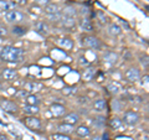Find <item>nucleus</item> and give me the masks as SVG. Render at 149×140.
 I'll list each match as a JSON object with an SVG mask.
<instances>
[{
	"instance_id": "obj_37",
	"label": "nucleus",
	"mask_w": 149,
	"mask_h": 140,
	"mask_svg": "<svg viewBox=\"0 0 149 140\" xmlns=\"http://www.w3.org/2000/svg\"><path fill=\"white\" fill-rule=\"evenodd\" d=\"M0 140H9V138L6 137V135H4V134H1V135H0Z\"/></svg>"
},
{
	"instance_id": "obj_11",
	"label": "nucleus",
	"mask_w": 149,
	"mask_h": 140,
	"mask_svg": "<svg viewBox=\"0 0 149 140\" xmlns=\"http://www.w3.org/2000/svg\"><path fill=\"white\" fill-rule=\"evenodd\" d=\"M15 4L11 0H0V10L1 11H10L14 10Z\"/></svg>"
},
{
	"instance_id": "obj_20",
	"label": "nucleus",
	"mask_w": 149,
	"mask_h": 140,
	"mask_svg": "<svg viewBox=\"0 0 149 140\" xmlns=\"http://www.w3.org/2000/svg\"><path fill=\"white\" fill-rule=\"evenodd\" d=\"M81 27H82V30H85V31H92L93 30L92 21L88 17L82 19V20H81Z\"/></svg>"
},
{
	"instance_id": "obj_16",
	"label": "nucleus",
	"mask_w": 149,
	"mask_h": 140,
	"mask_svg": "<svg viewBox=\"0 0 149 140\" xmlns=\"http://www.w3.org/2000/svg\"><path fill=\"white\" fill-rule=\"evenodd\" d=\"M45 12L47 15H52V14H58L60 12V9H58V5H56L54 3H49L47 5L45 6Z\"/></svg>"
},
{
	"instance_id": "obj_2",
	"label": "nucleus",
	"mask_w": 149,
	"mask_h": 140,
	"mask_svg": "<svg viewBox=\"0 0 149 140\" xmlns=\"http://www.w3.org/2000/svg\"><path fill=\"white\" fill-rule=\"evenodd\" d=\"M24 14L16 10H10L5 12V20L8 22H20L24 20Z\"/></svg>"
},
{
	"instance_id": "obj_22",
	"label": "nucleus",
	"mask_w": 149,
	"mask_h": 140,
	"mask_svg": "<svg viewBox=\"0 0 149 140\" xmlns=\"http://www.w3.org/2000/svg\"><path fill=\"white\" fill-rule=\"evenodd\" d=\"M95 74H96V71L93 68H87L85 69V72H83L82 74V78L85 79V81H91V79L95 77Z\"/></svg>"
},
{
	"instance_id": "obj_30",
	"label": "nucleus",
	"mask_w": 149,
	"mask_h": 140,
	"mask_svg": "<svg viewBox=\"0 0 149 140\" xmlns=\"http://www.w3.org/2000/svg\"><path fill=\"white\" fill-rule=\"evenodd\" d=\"M119 85L118 83H111V85L108 86V89L111 93H114V94H117V93L119 92Z\"/></svg>"
},
{
	"instance_id": "obj_15",
	"label": "nucleus",
	"mask_w": 149,
	"mask_h": 140,
	"mask_svg": "<svg viewBox=\"0 0 149 140\" xmlns=\"http://www.w3.org/2000/svg\"><path fill=\"white\" fill-rule=\"evenodd\" d=\"M57 130L61 134H66V135H68L70 133H72L73 132V125H71V124H67V123H63V124H60L58 125V128H57Z\"/></svg>"
},
{
	"instance_id": "obj_17",
	"label": "nucleus",
	"mask_w": 149,
	"mask_h": 140,
	"mask_svg": "<svg viewBox=\"0 0 149 140\" xmlns=\"http://www.w3.org/2000/svg\"><path fill=\"white\" fill-rule=\"evenodd\" d=\"M93 108L97 112H103L107 108V102L106 99H97L95 103H93Z\"/></svg>"
},
{
	"instance_id": "obj_4",
	"label": "nucleus",
	"mask_w": 149,
	"mask_h": 140,
	"mask_svg": "<svg viewBox=\"0 0 149 140\" xmlns=\"http://www.w3.org/2000/svg\"><path fill=\"white\" fill-rule=\"evenodd\" d=\"M24 124L26 125L27 128H30L32 130L35 129H40L41 128V122L39 118H36L35 115H31V116H26L24 119Z\"/></svg>"
},
{
	"instance_id": "obj_29",
	"label": "nucleus",
	"mask_w": 149,
	"mask_h": 140,
	"mask_svg": "<svg viewBox=\"0 0 149 140\" xmlns=\"http://www.w3.org/2000/svg\"><path fill=\"white\" fill-rule=\"evenodd\" d=\"M52 140H72V139L70 138L68 135H66V134L57 133V134H55L54 137H52Z\"/></svg>"
},
{
	"instance_id": "obj_33",
	"label": "nucleus",
	"mask_w": 149,
	"mask_h": 140,
	"mask_svg": "<svg viewBox=\"0 0 149 140\" xmlns=\"http://www.w3.org/2000/svg\"><path fill=\"white\" fill-rule=\"evenodd\" d=\"M11 1L15 4V5H25L27 3V0H11Z\"/></svg>"
},
{
	"instance_id": "obj_10",
	"label": "nucleus",
	"mask_w": 149,
	"mask_h": 140,
	"mask_svg": "<svg viewBox=\"0 0 149 140\" xmlns=\"http://www.w3.org/2000/svg\"><path fill=\"white\" fill-rule=\"evenodd\" d=\"M78 120H80V115H78L77 113H68L65 115V118H63V122L65 123H67V124H71V125H74V124H77L78 123Z\"/></svg>"
},
{
	"instance_id": "obj_24",
	"label": "nucleus",
	"mask_w": 149,
	"mask_h": 140,
	"mask_svg": "<svg viewBox=\"0 0 149 140\" xmlns=\"http://www.w3.org/2000/svg\"><path fill=\"white\" fill-rule=\"evenodd\" d=\"M77 15V11L76 9L73 6H66L63 9V16H71V17H74Z\"/></svg>"
},
{
	"instance_id": "obj_36",
	"label": "nucleus",
	"mask_w": 149,
	"mask_h": 140,
	"mask_svg": "<svg viewBox=\"0 0 149 140\" xmlns=\"http://www.w3.org/2000/svg\"><path fill=\"white\" fill-rule=\"evenodd\" d=\"M6 29L5 27H3V26H0V36H4V35H6Z\"/></svg>"
},
{
	"instance_id": "obj_31",
	"label": "nucleus",
	"mask_w": 149,
	"mask_h": 140,
	"mask_svg": "<svg viewBox=\"0 0 149 140\" xmlns=\"http://www.w3.org/2000/svg\"><path fill=\"white\" fill-rule=\"evenodd\" d=\"M35 4H37L39 6H46L50 3V0H34Z\"/></svg>"
},
{
	"instance_id": "obj_34",
	"label": "nucleus",
	"mask_w": 149,
	"mask_h": 140,
	"mask_svg": "<svg viewBox=\"0 0 149 140\" xmlns=\"http://www.w3.org/2000/svg\"><path fill=\"white\" fill-rule=\"evenodd\" d=\"M98 16H100V19H101V20H100V21H101V24H106V21H107V20H106V16L103 15V14H102V12H98Z\"/></svg>"
},
{
	"instance_id": "obj_18",
	"label": "nucleus",
	"mask_w": 149,
	"mask_h": 140,
	"mask_svg": "<svg viewBox=\"0 0 149 140\" xmlns=\"http://www.w3.org/2000/svg\"><path fill=\"white\" fill-rule=\"evenodd\" d=\"M56 42H57L58 46H61V47L66 49V50H71L72 46H73L72 41L70 40V39H58L57 41H56Z\"/></svg>"
},
{
	"instance_id": "obj_21",
	"label": "nucleus",
	"mask_w": 149,
	"mask_h": 140,
	"mask_svg": "<svg viewBox=\"0 0 149 140\" xmlns=\"http://www.w3.org/2000/svg\"><path fill=\"white\" fill-rule=\"evenodd\" d=\"M39 112H40V109L37 105H29L27 104L26 107H24V113L29 114V115H35V114L39 113Z\"/></svg>"
},
{
	"instance_id": "obj_13",
	"label": "nucleus",
	"mask_w": 149,
	"mask_h": 140,
	"mask_svg": "<svg viewBox=\"0 0 149 140\" xmlns=\"http://www.w3.org/2000/svg\"><path fill=\"white\" fill-rule=\"evenodd\" d=\"M41 88H42V85L39 83V82H29V83H26V85H25V89L27 92H29V91H31V92H39V91H41Z\"/></svg>"
},
{
	"instance_id": "obj_9",
	"label": "nucleus",
	"mask_w": 149,
	"mask_h": 140,
	"mask_svg": "<svg viewBox=\"0 0 149 140\" xmlns=\"http://www.w3.org/2000/svg\"><path fill=\"white\" fill-rule=\"evenodd\" d=\"M51 113H52L55 116H62L65 114V112H66V109H65V107L62 104H58V103H55L51 105Z\"/></svg>"
},
{
	"instance_id": "obj_35",
	"label": "nucleus",
	"mask_w": 149,
	"mask_h": 140,
	"mask_svg": "<svg viewBox=\"0 0 149 140\" xmlns=\"http://www.w3.org/2000/svg\"><path fill=\"white\" fill-rule=\"evenodd\" d=\"M142 64L143 66H146V68H148V57L146 56V57H142Z\"/></svg>"
},
{
	"instance_id": "obj_12",
	"label": "nucleus",
	"mask_w": 149,
	"mask_h": 140,
	"mask_svg": "<svg viewBox=\"0 0 149 140\" xmlns=\"http://www.w3.org/2000/svg\"><path fill=\"white\" fill-rule=\"evenodd\" d=\"M61 21H62L63 27H66V29H73V27L76 26V20H74V17L63 16V17L61 19Z\"/></svg>"
},
{
	"instance_id": "obj_5",
	"label": "nucleus",
	"mask_w": 149,
	"mask_h": 140,
	"mask_svg": "<svg viewBox=\"0 0 149 140\" xmlns=\"http://www.w3.org/2000/svg\"><path fill=\"white\" fill-rule=\"evenodd\" d=\"M0 107H1V109L8 112V113H16L17 110V105L14 102L8 99H0Z\"/></svg>"
},
{
	"instance_id": "obj_32",
	"label": "nucleus",
	"mask_w": 149,
	"mask_h": 140,
	"mask_svg": "<svg viewBox=\"0 0 149 140\" xmlns=\"http://www.w3.org/2000/svg\"><path fill=\"white\" fill-rule=\"evenodd\" d=\"M27 94H29V92H27L26 89H21L20 92H17V93H16V97H17V98H21V97L26 98Z\"/></svg>"
},
{
	"instance_id": "obj_7",
	"label": "nucleus",
	"mask_w": 149,
	"mask_h": 140,
	"mask_svg": "<svg viewBox=\"0 0 149 140\" xmlns=\"http://www.w3.org/2000/svg\"><path fill=\"white\" fill-rule=\"evenodd\" d=\"M125 78L130 82H136L141 78V72L137 68H129L127 72H125Z\"/></svg>"
},
{
	"instance_id": "obj_27",
	"label": "nucleus",
	"mask_w": 149,
	"mask_h": 140,
	"mask_svg": "<svg viewBox=\"0 0 149 140\" xmlns=\"http://www.w3.org/2000/svg\"><path fill=\"white\" fill-rule=\"evenodd\" d=\"M109 127L112 129H119L120 127H122V120L118 119V118H113V119H111V122H109Z\"/></svg>"
},
{
	"instance_id": "obj_8",
	"label": "nucleus",
	"mask_w": 149,
	"mask_h": 140,
	"mask_svg": "<svg viewBox=\"0 0 149 140\" xmlns=\"http://www.w3.org/2000/svg\"><path fill=\"white\" fill-rule=\"evenodd\" d=\"M35 31L41 36H46L49 34V26L44 21H37L35 24Z\"/></svg>"
},
{
	"instance_id": "obj_28",
	"label": "nucleus",
	"mask_w": 149,
	"mask_h": 140,
	"mask_svg": "<svg viewBox=\"0 0 149 140\" xmlns=\"http://www.w3.org/2000/svg\"><path fill=\"white\" fill-rule=\"evenodd\" d=\"M104 60L108 63H116V61H117V55L114 52H108V53H106Z\"/></svg>"
},
{
	"instance_id": "obj_1",
	"label": "nucleus",
	"mask_w": 149,
	"mask_h": 140,
	"mask_svg": "<svg viewBox=\"0 0 149 140\" xmlns=\"http://www.w3.org/2000/svg\"><path fill=\"white\" fill-rule=\"evenodd\" d=\"M24 57V50L14 47V46H6L0 52V58L5 62H20Z\"/></svg>"
},
{
	"instance_id": "obj_23",
	"label": "nucleus",
	"mask_w": 149,
	"mask_h": 140,
	"mask_svg": "<svg viewBox=\"0 0 149 140\" xmlns=\"http://www.w3.org/2000/svg\"><path fill=\"white\" fill-rule=\"evenodd\" d=\"M108 32H109L111 35H113V36H117V35L122 34V29H120L118 25L112 24V25H109V27H108Z\"/></svg>"
},
{
	"instance_id": "obj_6",
	"label": "nucleus",
	"mask_w": 149,
	"mask_h": 140,
	"mask_svg": "<svg viewBox=\"0 0 149 140\" xmlns=\"http://www.w3.org/2000/svg\"><path fill=\"white\" fill-rule=\"evenodd\" d=\"M123 120L128 125H136L139 122V115L137 113H134V112H127L123 115Z\"/></svg>"
},
{
	"instance_id": "obj_19",
	"label": "nucleus",
	"mask_w": 149,
	"mask_h": 140,
	"mask_svg": "<svg viewBox=\"0 0 149 140\" xmlns=\"http://www.w3.org/2000/svg\"><path fill=\"white\" fill-rule=\"evenodd\" d=\"M91 133V130L88 127H85V125H80L77 129H76V134L78 135V137H82V138H85V137H88Z\"/></svg>"
},
{
	"instance_id": "obj_14",
	"label": "nucleus",
	"mask_w": 149,
	"mask_h": 140,
	"mask_svg": "<svg viewBox=\"0 0 149 140\" xmlns=\"http://www.w3.org/2000/svg\"><path fill=\"white\" fill-rule=\"evenodd\" d=\"M17 76V73L15 69H11V68H5L3 71V77L4 79H6V81H13L14 78Z\"/></svg>"
},
{
	"instance_id": "obj_26",
	"label": "nucleus",
	"mask_w": 149,
	"mask_h": 140,
	"mask_svg": "<svg viewBox=\"0 0 149 140\" xmlns=\"http://www.w3.org/2000/svg\"><path fill=\"white\" fill-rule=\"evenodd\" d=\"M13 34L17 36H22L26 34V27L24 26H14L13 27Z\"/></svg>"
},
{
	"instance_id": "obj_3",
	"label": "nucleus",
	"mask_w": 149,
	"mask_h": 140,
	"mask_svg": "<svg viewBox=\"0 0 149 140\" xmlns=\"http://www.w3.org/2000/svg\"><path fill=\"white\" fill-rule=\"evenodd\" d=\"M82 44L87 49H100L101 47L100 40L97 39V37H95V36H86V37H83Z\"/></svg>"
},
{
	"instance_id": "obj_25",
	"label": "nucleus",
	"mask_w": 149,
	"mask_h": 140,
	"mask_svg": "<svg viewBox=\"0 0 149 140\" xmlns=\"http://www.w3.org/2000/svg\"><path fill=\"white\" fill-rule=\"evenodd\" d=\"M39 102H40L39 98H37L36 96H34V94H27L26 96V103L29 105H37Z\"/></svg>"
}]
</instances>
